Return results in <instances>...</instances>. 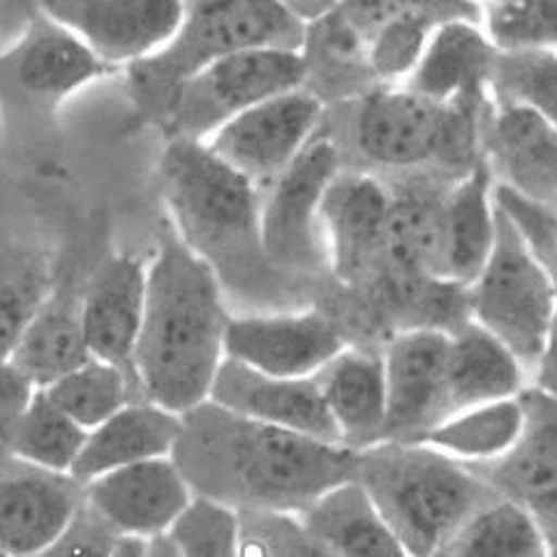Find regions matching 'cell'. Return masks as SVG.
Returning <instances> with one entry per match:
<instances>
[{"mask_svg":"<svg viewBox=\"0 0 557 557\" xmlns=\"http://www.w3.org/2000/svg\"><path fill=\"white\" fill-rule=\"evenodd\" d=\"M174 458L195 493L240 509L301 513L357 476L359 451L203 400L183 414Z\"/></svg>","mask_w":557,"mask_h":557,"instance_id":"cell-1","label":"cell"},{"mask_svg":"<svg viewBox=\"0 0 557 557\" xmlns=\"http://www.w3.org/2000/svg\"><path fill=\"white\" fill-rule=\"evenodd\" d=\"M230 310L215 271L183 244L160 234L148 262L146 308L135 349L141 396L185 414L209 400L222 361Z\"/></svg>","mask_w":557,"mask_h":557,"instance_id":"cell-2","label":"cell"},{"mask_svg":"<svg viewBox=\"0 0 557 557\" xmlns=\"http://www.w3.org/2000/svg\"><path fill=\"white\" fill-rule=\"evenodd\" d=\"M160 185L172 227L220 277L222 287L250 304L283 292L262 240V188L207 141L170 137L160 158Z\"/></svg>","mask_w":557,"mask_h":557,"instance_id":"cell-3","label":"cell"},{"mask_svg":"<svg viewBox=\"0 0 557 557\" xmlns=\"http://www.w3.org/2000/svg\"><path fill=\"white\" fill-rule=\"evenodd\" d=\"M357 479L407 555H440L484 503L479 474L423 442H380L359 451Z\"/></svg>","mask_w":557,"mask_h":557,"instance_id":"cell-4","label":"cell"},{"mask_svg":"<svg viewBox=\"0 0 557 557\" xmlns=\"http://www.w3.org/2000/svg\"><path fill=\"white\" fill-rule=\"evenodd\" d=\"M486 109L437 102L407 84H382L338 102V133L326 129L341 153L351 151L384 170L431 162L472 170Z\"/></svg>","mask_w":557,"mask_h":557,"instance_id":"cell-5","label":"cell"},{"mask_svg":"<svg viewBox=\"0 0 557 557\" xmlns=\"http://www.w3.org/2000/svg\"><path fill=\"white\" fill-rule=\"evenodd\" d=\"M308 24L281 0H185L172 42L127 67V90L146 121L162 125L176 90L230 53L283 47L304 49Z\"/></svg>","mask_w":557,"mask_h":557,"instance_id":"cell-6","label":"cell"},{"mask_svg":"<svg viewBox=\"0 0 557 557\" xmlns=\"http://www.w3.org/2000/svg\"><path fill=\"white\" fill-rule=\"evenodd\" d=\"M468 304L474 322L503 341L518 361L540 366L557 308V285L523 230L497 201L495 244Z\"/></svg>","mask_w":557,"mask_h":557,"instance_id":"cell-7","label":"cell"},{"mask_svg":"<svg viewBox=\"0 0 557 557\" xmlns=\"http://www.w3.org/2000/svg\"><path fill=\"white\" fill-rule=\"evenodd\" d=\"M104 63L77 33L42 8L26 33L0 53V119L10 133H42L79 88L109 77Z\"/></svg>","mask_w":557,"mask_h":557,"instance_id":"cell-8","label":"cell"},{"mask_svg":"<svg viewBox=\"0 0 557 557\" xmlns=\"http://www.w3.org/2000/svg\"><path fill=\"white\" fill-rule=\"evenodd\" d=\"M299 49L257 47L225 55L185 82L162 121L164 135L207 141L218 127L259 102L306 86Z\"/></svg>","mask_w":557,"mask_h":557,"instance_id":"cell-9","label":"cell"},{"mask_svg":"<svg viewBox=\"0 0 557 557\" xmlns=\"http://www.w3.org/2000/svg\"><path fill=\"white\" fill-rule=\"evenodd\" d=\"M343 153L326 125L312 135L262 197V240L273 269L283 275L318 273L329 264L322 199L341 174Z\"/></svg>","mask_w":557,"mask_h":557,"instance_id":"cell-10","label":"cell"},{"mask_svg":"<svg viewBox=\"0 0 557 557\" xmlns=\"http://www.w3.org/2000/svg\"><path fill=\"white\" fill-rule=\"evenodd\" d=\"M324 116L326 102L301 86L240 111L207 144L259 188H269L322 127Z\"/></svg>","mask_w":557,"mask_h":557,"instance_id":"cell-11","label":"cell"},{"mask_svg":"<svg viewBox=\"0 0 557 557\" xmlns=\"http://www.w3.org/2000/svg\"><path fill=\"white\" fill-rule=\"evenodd\" d=\"M84 503L77 476L8 458L0 466V555H49Z\"/></svg>","mask_w":557,"mask_h":557,"instance_id":"cell-12","label":"cell"},{"mask_svg":"<svg viewBox=\"0 0 557 557\" xmlns=\"http://www.w3.org/2000/svg\"><path fill=\"white\" fill-rule=\"evenodd\" d=\"M40 8L116 70L164 49L185 16V0H42Z\"/></svg>","mask_w":557,"mask_h":557,"instance_id":"cell-13","label":"cell"},{"mask_svg":"<svg viewBox=\"0 0 557 557\" xmlns=\"http://www.w3.org/2000/svg\"><path fill=\"white\" fill-rule=\"evenodd\" d=\"M449 347L451 333L440 329L405 331L386 347L384 442H419L444 421Z\"/></svg>","mask_w":557,"mask_h":557,"instance_id":"cell-14","label":"cell"},{"mask_svg":"<svg viewBox=\"0 0 557 557\" xmlns=\"http://www.w3.org/2000/svg\"><path fill=\"white\" fill-rule=\"evenodd\" d=\"M227 357L275 377H312L345 349L341 331L320 312L230 318Z\"/></svg>","mask_w":557,"mask_h":557,"instance_id":"cell-15","label":"cell"},{"mask_svg":"<svg viewBox=\"0 0 557 557\" xmlns=\"http://www.w3.org/2000/svg\"><path fill=\"white\" fill-rule=\"evenodd\" d=\"M86 505L119 534L156 540L172 528L195 491L174 456L133 462L88 481Z\"/></svg>","mask_w":557,"mask_h":557,"instance_id":"cell-16","label":"cell"},{"mask_svg":"<svg viewBox=\"0 0 557 557\" xmlns=\"http://www.w3.org/2000/svg\"><path fill=\"white\" fill-rule=\"evenodd\" d=\"M392 195L363 172H343L322 199V230L329 264L347 285H357L384 262Z\"/></svg>","mask_w":557,"mask_h":557,"instance_id":"cell-17","label":"cell"},{"mask_svg":"<svg viewBox=\"0 0 557 557\" xmlns=\"http://www.w3.org/2000/svg\"><path fill=\"white\" fill-rule=\"evenodd\" d=\"M209 400L257 421L343 444L314 375L275 377L227 357L218 370Z\"/></svg>","mask_w":557,"mask_h":557,"instance_id":"cell-18","label":"cell"},{"mask_svg":"<svg viewBox=\"0 0 557 557\" xmlns=\"http://www.w3.org/2000/svg\"><path fill=\"white\" fill-rule=\"evenodd\" d=\"M146 287V259L139 255H114L90 277L82 296V324L90 355L119 363L133 375Z\"/></svg>","mask_w":557,"mask_h":557,"instance_id":"cell-19","label":"cell"},{"mask_svg":"<svg viewBox=\"0 0 557 557\" xmlns=\"http://www.w3.org/2000/svg\"><path fill=\"white\" fill-rule=\"evenodd\" d=\"M525 421L513 447L484 462H466L479 474L491 479L525 507L548 513L557 509V398L544 388H530L521 396Z\"/></svg>","mask_w":557,"mask_h":557,"instance_id":"cell-20","label":"cell"},{"mask_svg":"<svg viewBox=\"0 0 557 557\" xmlns=\"http://www.w3.org/2000/svg\"><path fill=\"white\" fill-rule=\"evenodd\" d=\"M495 55L497 47L484 24H442L405 84L437 102L488 107L486 96L491 92Z\"/></svg>","mask_w":557,"mask_h":557,"instance_id":"cell-21","label":"cell"},{"mask_svg":"<svg viewBox=\"0 0 557 557\" xmlns=\"http://www.w3.org/2000/svg\"><path fill=\"white\" fill-rule=\"evenodd\" d=\"M181 431L183 414L148 398L129 400L114 417L88 431L72 476L88 484L104 472L133 462L174 456Z\"/></svg>","mask_w":557,"mask_h":557,"instance_id":"cell-22","label":"cell"},{"mask_svg":"<svg viewBox=\"0 0 557 557\" xmlns=\"http://www.w3.org/2000/svg\"><path fill=\"white\" fill-rule=\"evenodd\" d=\"M314 377L320 382L329 412L338 425L345 447L363 451L384 442V357L361 349H343Z\"/></svg>","mask_w":557,"mask_h":557,"instance_id":"cell-23","label":"cell"},{"mask_svg":"<svg viewBox=\"0 0 557 557\" xmlns=\"http://www.w3.org/2000/svg\"><path fill=\"white\" fill-rule=\"evenodd\" d=\"M304 525L324 555H407L361 481L347 479L301 511Z\"/></svg>","mask_w":557,"mask_h":557,"instance_id":"cell-24","label":"cell"},{"mask_svg":"<svg viewBox=\"0 0 557 557\" xmlns=\"http://www.w3.org/2000/svg\"><path fill=\"white\" fill-rule=\"evenodd\" d=\"M521 366L513 351L479 322L451 333L444 419L476 405L516 396L523 382Z\"/></svg>","mask_w":557,"mask_h":557,"instance_id":"cell-25","label":"cell"},{"mask_svg":"<svg viewBox=\"0 0 557 557\" xmlns=\"http://www.w3.org/2000/svg\"><path fill=\"white\" fill-rule=\"evenodd\" d=\"M484 135L518 193L536 199L557 197V129L550 123L528 107L497 102L495 114H486Z\"/></svg>","mask_w":557,"mask_h":557,"instance_id":"cell-26","label":"cell"},{"mask_svg":"<svg viewBox=\"0 0 557 557\" xmlns=\"http://www.w3.org/2000/svg\"><path fill=\"white\" fill-rule=\"evenodd\" d=\"M491 166L476 162L444 199V281L472 285L495 244Z\"/></svg>","mask_w":557,"mask_h":557,"instance_id":"cell-27","label":"cell"},{"mask_svg":"<svg viewBox=\"0 0 557 557\" xmlns=\"http://www.w3.org/2000/svg\"><path fill=\"white\" fill-rule=\"evenodd\" d=\"M90 357L82 324V301L55 294L33 312L10 361L37 388H45Z\"/></svg>","mask_w":557,"mask_h":557,"instance_id":"cell-28","label":"cell"},{"mask_svg":"<svg viewBox=\"0 0 557 557\" xmlns=\"http://www.w3.org/2000/svg\"><path fill=\"white\" fill-rule=\"evenodd\" d=\"M384 262L403 283L421 277L444 281V201L431 193L407 190L392 197ZM447 283V281H444Z\"/></svg>","mask_w":557,"mask_h":557,"instance_id":"cell-29","label":"cell"},{"mask_svg":"<svg viewBox=\"0 0 557 557\" xmlns=\"http://www.w3.org/2000/svg\"><path fill=\"white\" fill-rule=\"evenodd\" d=\"M521 398H503L470 407L437 423L419 442L462 462H484L507 454L523 431Z\"/></svg>","mask_w":557,"mask_h":557,"instance_id":"cell-30","label":"cell"},{"mask_svg":"<svg viewBox=\"0 0 557 557\" xmlns=\"http://www.w3.org/2000/svg\"><path fill=\"white\" fill-rule=\"evenodd\" d=\"M542 523L518 499L491 503L468 518L440 555L532 557L548 555Z\"/></svg>","mask_w":557,"mask_h":557,"instance_id":"cell-31","label":"cell"},{"mask_svg":"<svg viewBox=\"0 0 557 557\" xmlns=\"http://www.w3.org/2000/svg\"><path fill=\"white\" fill-rule=\"evenodd\" d=\"M49 398L86 431L98 429L129 400L144 398L137 377L119 363L90 357L45 386Z\"/></svg>","mask_w":557,"mask_h":557,"instance_id":"cell-32","label":"cell"},{"mask_svg":"<svg viewBox=\"0 0 557 557\" xmlns=\"http://www.w3.org/2000/svg\"><path fill=\"white\" fill-rule=\"evenodd\" d=\"M88 431L55 405L45 388H37L18 423L12 456L55 472H70L77 462Z\"/></svg>","mask_w":557,"mask_h":557,"instance_id":"cell-33","label":"cell"},{"mask_svg":"<svg viewBox=\"0 0 557 557\" xmlns=\"http://www.w3.org/2000/svg\"><path fill=\"white\" fill-rule=\"evenodd\" d=\"M491 96L532 109L557 129V51L555 49H497Z\"/></svg>","mask_w":557,"mask_h":557,"instance_id":"cell-34","label":"cell"},{"mask_svg":"<svg viewBox=\"0 0 557 557\" xmlns=\"http://www.w3.org/2000/svg\"><path fill=\"white\" fill-rule=\"evenodd\" d=\"M164 536L174 555L234 557L240 546V513L215 497L195 493Z\"/></svg>","mask_w":557,"mask_h":557,"instance_id":"cell-35","label":"cell"},{"mask_svg":"<svg viewBox=\"0 0 557 557\" xmlns=\"http://www.w3.org/2000/svg\"><path fill=\"white\" fill-rule=\"evenodd\" d=\"M333 10L363 45L377 28L405 16H425L440 26L449 22L484 24V5L479 0H338Z\"/></svg>","mask_w":557,"mask_h":557,"instance_id":"cell-36","label":"cell"},{"mask_svg":"<svg viewBox=\"0 0 557 557\" xmlns=\"http://www.w3.org/2000/svg\"><path fill=\"white\" fill-rule=\"evenodd\" d=\"M435 28L440 24L425 16H405L377 28L366 42V63L373 79L380 86L410 79Z\"/></svg>","mask_w":557,"mask_h":557,"instance_id":"cell-37","label":"cell"},{"mask_svg":"<svg viewBox=\"0 0 557 557\" xmlns=\"http://www.w3.org/2000/svg\"><path fill=\"white\" fill-rule=\"evenodd\" d=\"M484 28L497 49L557 51V0L484 5Z\"/></svg>","mask_w":557,"mask_h":557,"instance_id":"cell-38","label":"cell"},{"mask_svg":"<svg viewBox=\"0 0 557 557\" xmlns=\"http://www.w3.org/2000/svg\"><path fill=\"white\" fill-rule=\"evenodd\" d=\"M238 555H324L301 513L283 509H240Z\"/></svg>","mask_w":557,"mask_h":557,"instance_id":"cell-39","label":"cell"},{"mask_svg":"<svg viewBox=\"0 0 557 557\" xmlns=\"http://www.w3.org/2000/svg\"><path fill=\"white\" fill-rule=\"evenodd\" d=\"M42 301L45 296L33 275H10L0 281V359H10L14 345Z\"/></svg>","mask_w":557,"mask_h":557,"instance_id":"cell-40","label":"cell"},{"mask_svg":"<svg viewBox=\"0 0 557 557\" xmlns=\"http://www.w3.org/2000/svg\"><path fill=\"white\" fill-rule=\"evenodd\" d=\"M37 386L10 359H0V466L12 458V442Z\"/></svg>","mask_w":557,"mask_h":557,"instance_id":"cell-41","label":"cell"},{"mask_svg":"<svg viewBox=\"0 0 557 557\" xmlns=\"http://www.w3.org/2000/svg\"><path fill=\"white\" fill-rule=\"evenodd\" d=\"M121 534L86 503L49 555H116Z\"/></svg>","mask_w":557,"mask_h":557,"instance_id":"cell-42","label":"cell"},{"mask_svg":"<svg viewBox=\"0 0 557 557\" xmlns=\"http://www.w3.org/2000/svg\"><path fill=\"white\" fill-rule=\"evenodd\" d=\"M281 3L287 10H292L296 16L304 18L306 24H310L314 18H320L322 14L336 8L338 0H281Z\"/></svg>","mask_w":557,"mask_h":557,"instance_id":"cell-43","label":"cell"},{"mask_svg":"<svg viewBox=\"0 0 557 557\" xmlns=\"http://www.w3.org/2000/svg\"><path fill=\"white\" fill-rule=\"evenodd\" d=\"M481 5H491V3H516V0H479Z\"/></svg>","mask_w":557,"mask_h":557,"instance_id":"cell-44","label":"cell"},{"mask_svg":"<svg viewBox=\"0 0 557 557\" xmlns=\"http://www.w3.org/2000/svg\"><path fill=\"white\" fill-rule=\"evenodd\" d=\"M546 516H548V518H550V525H553V528H555V530H557V509H553V511H548V513H546Z\"/></svg>","mask_w":557,"mask_h":557,"instance_id":"cell-45","label":"cell"},{"mask_svg":"<svg viewBox=\"0 0 557 557\" xmlns=\"http://www.w3.org/2000/svg\"><path fill=\"white\" fill-rule=\"evenodd\" d=\"M0 127H3V119H0Z\"/></svg>","mask_w":557,"mask_h":557,"instance_id":"cell-46","label":"cell"}]
</instances>
